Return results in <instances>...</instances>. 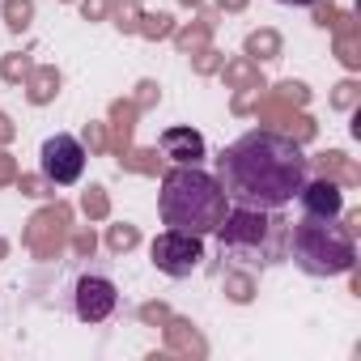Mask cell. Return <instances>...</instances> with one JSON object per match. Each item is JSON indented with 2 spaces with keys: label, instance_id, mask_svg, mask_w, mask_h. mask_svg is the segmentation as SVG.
Segmentation results:
<instances>
[{
  "label": "cell",
  "instance_id": "cell-9",
  "mask_svg": "<svg viewBox=\"0 0 361 361\" xmlns=\"http://www.w3.org/2000/svg\"><path fill=\"white\" fill-rule=\"evenodd\" d=\"M157 145L174 166H200L204 161V136L196 128H166Z\"/></svg>",
  "mask_w": 361,
  "mask_h": 361
},
{
  "label": "cell",
  "instance_id": "cell-1",
  "mask_svg": "<svg viewBox=\"0 0 361 361\" xmlns=\"http://www.w3.org/2000/svg\"><path fill=\"white\" fill-rule=\"evenodd\" d=\"M306 178H310V157L298 149V140L264 128L243 132L217 157V183L226 200L259 213H281L285 204H293Z\"/></svg>",
  "mask_w": 361,
  "mask_h": 361
},
{
  "label": "cell",
  "instance_id": "cell-7",
  "mask_svg": "<svg viewBox=\"0 0 361 361\" xmlns=\"http://www.w3.org/2000/svg\"><path fill=\"white\" fill-rule=\"evenodd\" d=\"M115 306H119V289H115L111 276H98V272L77 276V285H73V314L81 323H102V319L115 314Z\"/></svg>",
  "mask_w": 361,
  "mask_h": 361
},
{
  "label": "cell",
  "instance_id": "cell-3",
  "mask_svg": "<svg viewBox=\"0 0 361 361\" xmlns=\"http://www.w3.org/2000/svg\"><path fill=\"white\" fill-rule=\"evenodd\" d=\"M289 234V255L306 276H340L353 272V234L336 226V217H310L302 213L298 226L285 230Z\"/></svg>",
  "mask_w": 361,
  "mask_h": 361
},
{
  "label": "cell",
  "instance_id": "cell-10",
  "mask_svg": "<svg viewBox=\"0 0 361 361\" xmlns=\"http://www.w3.org/2000/svg\"><path fill=\"white\" fill-rule=\"evenodd\" d=\"M30 18H35V5H30V0H9V5H5V22H9V30H26Z\"/></svg>",
  "mask_w": 361,
  "mask_h": 361
},
{
  "label": "cell",
  "instance_id": "cell-11",
  "mask_svg": "<svg viewBox=\"0 0 361 361\" xmlns=\"http://www.w3.org/2000/svg\"><path fill=\"white\" fill-rule=\"evenodd\" d=\"M111 247H115V251L136 247V230H132V226H115V230H111Z\"/></svg>",
  "mask_w": 361,
  "mask_h": 361
},
{
  "label": "cell",
  "instance_id": "cell-18",
  "mask_svg": "<svg viewBox=\"0 0 361 361\" xmlns=\"http://www.w3.org/2000/svg\"><path fill=\"white\" fill-rule=\"evenodd\" d=\"M183 5H196V0H183Z\"/></svg>",
  "mask_w": 361,
  "mask_h": 361
},
{
  "label": "cell",
  "instance_id": "cell-15",
  "mask_svg": "<svg viewBox=\"0 0 361 361\" xmlns=\"http://www.w3.org/2000/svg\"><path fill=\"white\" fill-rule=\"evenodd\" d=\"M22 188H26V196H43V192H39V188H43L39 178H22Z\"/></svg>",
  "mask_w": 361,
  "mask_h": 361
},
{
  "label": "cell",
  "instance_id": "cell-2",
  "mask_svg": "<svg viewBox=\"0 0 361 361\" xmlns=\"http://www.w3.org/2000/svg\"><path fill=\"white\" fill-rule=\"evenodd\" d=\"M230 200L217 183V174L200 166H174L161 174V192H157V213L166 230H188V234H213L226 217Z\"/></svg>",
  "mask_w": 361,
  "mask_h": 361
},
{
  "label": "cell",
  "instance_id": "cell-16",
  "mask_svg": "<svg viewBox=\"0 0 361 361\" xmlns=\"http://www.w3.org/2000/svg\"><path fill=\"white\" fill-rule=\"evenodd\" d=\"M9 136H13V123H9L5 115H0V140H9Z\"/></svg>",
  "mask_w": 361,
  "mask_h": 361
},
{
  "label": "cell",
  "instance_id": "cell-12",
  "mask_svg": "<svg viewBox=\"0 0 361 361\" xmlns=\"http://www.w3.org/2000/svg\"><path fill=\"white\" fill-rule=\"evenodd\" d=\"M247 51H251V56H259V51H276V39H272V35H255V39L247 43Z\"/></svg>",
  "mask_w": 361,
  "mask_h": 361
},
{
  "label": "cell",
  "instance_id": "cell-17",
  "mask_svg": "<svg viewBox=\"0 0 361 361\" xmlns=\"http://www.w3.org/2000/svg\"><path fill=\"white\" fill-rule=\"evenodd\" d=\"M272 5H289L293 9V5H319V0H272Z\"/></svg>",
  "mask_w": 361,
  "mask_h": 361
},
{
  "label": "cell",
  "instance_id": "cell-14",
  "mask_svg": "<svg viewBox=\"0 0 361 361\" xmlns=\"http://www.w3.org/2000/svg\"><path fill=\"white\" fill-rule=\"evenodd\" d=\"M9 174H13V161H9V153H0V183H5Z\"/></svg>",
  "mask_w": 361,
  "mask_h": 361
},
{
  "label": "cell",
  "instance_id": "cell-4",
  "mask_svg": "<svg viewBox=\"0 0 361 361\" xmlns=\"http://www.w3.org/2000/svg\"><path fill=\"white\" fill-rule=\"evenodd\" d=\"M285 221L259 213V209H243L234 204V213L226 209L221 226L213 230L217 243H221V259H234V264H268L272 259V234L281 230Z\"/></svg>",
  "mask_w": 361,
  "mask_h": 361
},
{
  "label": "cell",
  "instance_id": "cell-5",
  "mask_svg": "<svg viewBox=\"0 0 361 361\" xmlns=\"http://www.w3.org/2000/svg\"><path fill=\"white\" fill-rule=\"evenodd\" d=\"M149 255H153V268L157 272L183 281V276H192L204 264V238L200 234H188V230H166V234L153 238Z\"/></svg>",
  "mask_w": 361,
  "mask_h": 361
},
{
  "label": "cell",
  "instance_id": "cell-8",
  "mask_svg": "<svg viewBox=\"0 0 361 361\" xmlns=\"http://www.w3.org/2000/svg\"><path fill=\"white\" fill-rule=\"evenodd\" d=\"M298 200H302V213H310V217H340V209H344L340 183H331L327 174L323 178H306Z\"/></svg>",
  "mask_w": 361,
  "mask_h": 361
},
{
  "label": "cell",
  "instance_id": "cell-6",
  "mask_svg": "<svg viewBox=\"0 0 361 361\" xmlns=\"http://www.w3.org/2000/svg\"><path fill=\"white\" fill-rule=\"evenodd\" d=\"M39 166H43V178L51 188H73L85 174V145L77 136H68V132H56V136L43 140Z\"/></svg>",
  "mask_w": 361,
  "mask_h": 361
},
{
  "label": "cell",
  "instance_id": "cell-13",
  "mask_svg": "<svg viewBox=\"0 0 361 361\" xmlns=\"http://www.w3.org/2000/svg\"><path fill=\"white\" fill-rule=\"evenodd\" d=\"M102 188H90L85 192V213H102V196H98Z\"/></svg>",
  "mask_w": 361,
  "mask_h": 361
}]
</instances>
